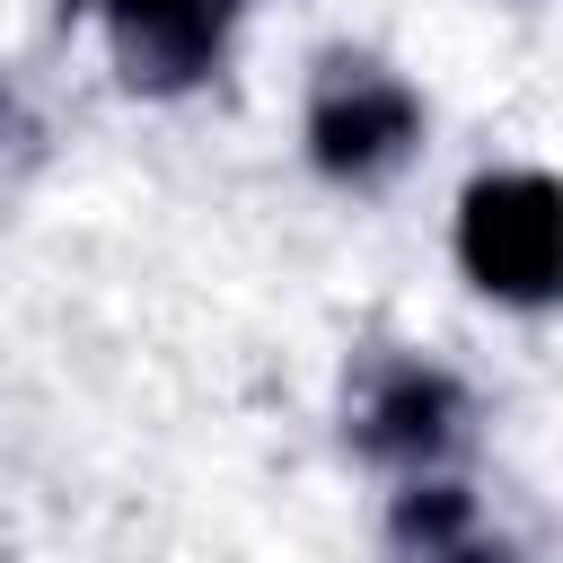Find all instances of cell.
<instances>
[{
  "instance_id": "obj_5",
  "label": "cell",
  "mask_w": 563,
  "mask_h": 563,
  "mask_svg": "<svg viewBox=\"0 0 563 563\" xmlns=\"http://www.w3.org/2000/svg\"><path fill=\"white\" fill-rule=\"evenodd\" d=\"M396 563H510L457 484H413L396 510Z\"/></svg>"
},
{
  "instance_id": "obj_4",
  "label": "cell",
  "mask_w": 563,
  "mask_h": 563,
  "mask_svg": "<svg viewBox=\"0 0 563 563\" xmlns=\"http://www.w3.org/2000/svg\"><path fill=\"white\" fill-rule=\"evenodd\" d=\"M457 422H466V396H457L440 369H422V361H378V369L361 378V405H352L361 449L405 457V466L440 457V449L457 440Z\"/></svg>"
},
{
  "instance_id": "obj_1",
  "label": "cell",
  "mask_w": 563,
  "mask_h": 563,
  "mask_svg": "<svg viewBox=\"0 0 563 563\" xmlns=\"http://www.w3.org/2000/svg\"><path fill=\"white\" fill-rule=\"evenodd\" d=\"M413 132H422V106H413V88H405L396 70H378V62H361V53H343V62L317 70L308 150H317L325 176L369 185V176H387V167L413 150Z\"/></svg>"
},
{
  "instance_id": "obj_3",
  "label": "cell",
  "mask_w": 563,
  "mask_h": 563,
  "mask_svg": "<svg viewBox=\"0 0 563 563\" xmlns=\"http://www.w3.org/2000/svg\"><path fill=\"white\" fill-rule=\"evenodd\" d=\"M238 0H106V26H114V62L132 88H185L220 62V35H229Z\"/></svg>"
},
{
  "instance_id": "obj_2",
  "label": "cell",
  "mask_w": 563,
  "mask_h": 563,
  "mask_svg": "<svg viewBox=\"0 0 563 563\" xmlns=\"http://www.w3.org/2000/svg\"><path fill=\"white\" fill-rule=\"evenodd\" d=\"M457 255L493 299H545L563 255V211L545 176H484L457 211Z\"/></svg>"
}]
</instances>
